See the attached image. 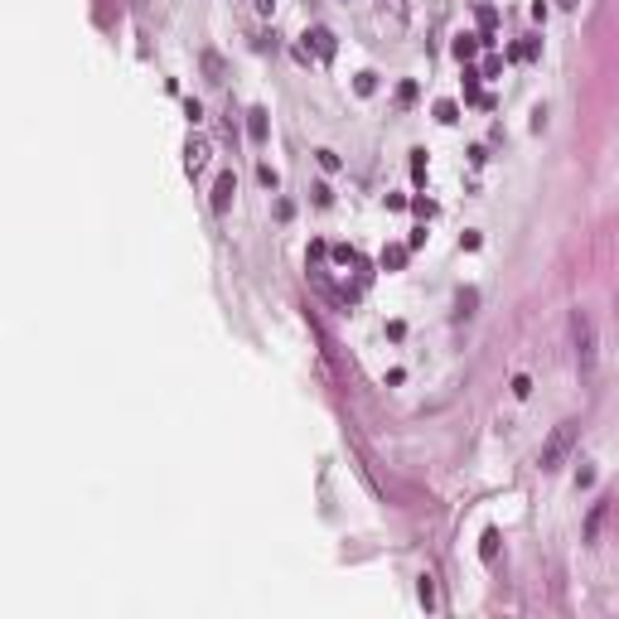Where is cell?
<instances>
[{
  "mask_svg": "<svg viewBox=\"0 0 619 619\" xmlns=\"http://www.w3.org/2000/svg\"><path fill=\"white\" fill-rule=\"evenodd\" d=\"M571 450H576V421H562V426H552V435L542 440V450H537L542 474H557L566 459H571Z\"/></svg>",
  "mask_w": 619,
  "mask_h": 619,
  "instance_id": "6da1fadb",
  "label": "cell"
},
{
  "mask_svg": "<svg viewBox=\"0 0 619 619\" xmlns=\"http://www.w3.org/2000/svg\"><path fill=\"white\" fill-rule=\"evenodd\" d=\"M571 349H576V368L591 377L595 373V324H591L586 310L571 315Z\"/></svg>",
  "mask_w": 619,
  "mask_h": 619,
  "instance_id": "7a4b0ae2",
  "label": "cell"
},
{
  "mask_svg": "<svg viewBox=\"0 0 619 619\" xmlns=\"http://www.w3.org/2000/svg\"><path fill=\"white\" fill-rule=\"evenodd\" d=\"M233 194H238V174L223 169L218 184H213V213H228V208H233Z\"/></svg>",
  "mask_w": 619,
  "mask_h": 619,
  "instance_id": "3957f363",
  "label": "cell"
},
{
  "mask_svg": "<svg viewBox=\"0 0 619 619\" xmlns=\"http://www.w3.org/2000/svg\"><path fill=\"white\" fill-rule=\"evenodd\" d=\"M184 169H189V174H203V169H208V140L189 135V145H184Z\"/></svg>",
  "mask_w": 619,
  "mask_h": 619,
  "instance_id": "277c9868",
  "label": "cell"
},
{
  "mask_svg": "<svg viewBox=\"0 0 619 619\" xmlns=\"http://www.w3.org/2000/svg\"><path fill=\"white\" fill-rule=\"evenodd\" d=\"M305 44H310L320 58H334V54H339V39H334V29H324V25L310 29V34H305Z\"/></svg>",
  "mask_w": 619,
  "mask_h": 619,
  "instance_id": "5b68a950",
  "label": "cell"
},
{
  "mask_svg": "<svg viewBox=\"0 0 619 619\" xmlns=\"http://www.w3.org/2000/svg\"><path fill=\"white\" fill-rule=\"evenodd\" d=\"M199 68H203V78L213 82V87H223V82H228V63H223V54H213V49H203V54H199Z\"/></svg>",
  "mask_w": 619,
  "mask_h": 619,
  "instance_id": "8992f818",
  "label": "cell"
},
{
  "mask_svg": "<svg viewBox=\"0 0 619 619\" xmlns=\"http://www.w3.org/2000/svg\"><path fill=\"white\" fill-rule=\"evenodd\" d=\"M267 135H271L267 107H252V111H247V140H252V145H267Z\"/></svg>",
  "mask_w": 619,
  "mask_h": 619,
  "instance_id": "52a82bcc",
  "label": "cell"
},
{
  "mask_svg": "<svg viewBox=\"0 0 619 619\" xmlns=\"http://www.w3.org/2000/svg\"><path fill=\"white\" fill-rule=\"evenodd\" d=\"M406 257H411V247H406V242H392V247H382V257H377V262H382V271H402Z\"/></svg>",
  "mask_w": 619,
  "mask_h": 619,
  "instance_id": "ba28073f",
  "label": "cell"
},
{
  "mask_svg": "<svg viewBox=\"0 0 619 619\" xmlns=\"http://www.w3.org/2000/svg\"><path fill=\"white\" fill-rule=\"evenodd\" d=\"M479 44H484L479 34H459V39H455V58H459V63H469V58L479 54Z\"/></svg>",
  "mask_w": 619,
  "mask_h": 619,
  "instance_id": "9c48e42d",
  "label": "cell"
},
{
  "mask_svg": "<svg viewBox=\"0 0 619 619\" xmlns=\"http://www.w3.org/2000/svg\"><path fill=\"white\" fill-rule=\"evenodd\" d=\"M479 557H484V562H498V528H489L484 537H479Z\"/></svg>",
  "mask_w": 619,
  "mask_h": 619,
  "instance_id": "30bf717a",
  "label": "cell"
},
{
  "mask_svg": "<svg viewBox=\"0 0 619 619\" xmlns=\"http://www.w3.org/2000/svg\"><path fill=\"white\" fill-rule=\"evenodd\" d=\"M537 54H542V39H523L508 49V58H537Z\"/></svg>",
  "mask_w": 619,
  "mask_h": 619,
  "instance_id": "8fae6325",
  "label": "cell"
},
{
  "mask_svg": "<svg viewBox=\"0 0 619 619\" xmlns=\"http://www.w3.org/2000/svg\"><path fill=\"white\" fill-rule=\"evenodd\" d=\"M600 523H605V498L591 508V518H586V542H595V532H600Z\"/></svg>",
  "mask_w": 619,
  "mask_h": 619,
  "instance_id": "7c38bea8",
  "label": "cell"
},
{
  "mask_svg": "<svg viewBox=\"0 0 619 619\" xmlns=\"http://www.w3.org/2000/svg\"><path fill=\"white\" fill-rule=\"evenodd\" d=\"M435 121L455 126V121H459V107H455V102H435Z\"/></svg>",
  "mask_w": 619,
  "mask_h": 619,
  "instance_id": "4fadbf2b",
  "label": "cell"
},
{
  "mask_svg": "<svg viewBox=\"0 0 619 619\" xmlns=\"http://www.w3.org/2000/svg\"><path fill=\"white\" fill-rule=\"evenodd\" d=\"M373 87H377L373 73H358V78H353V92H358V97H373Z\"/></svg>",
  "mask_w": 619,
  "mask_h": 619,
  "instance_id": "5bb4252c",
  "label": "cell"
},
{
  "mask_svg": "<svg viewBox=\"0 0 619 619\" xmlns=\"http://www.w3.org/2000/svg\"><path fill=\"white\" fill-rule=\"evenodd\" d=\"M421 605L435 610V581H431V576H421Z\"/></svg>",
  "mask_w": 619,
  "mask_h": 619,
  "instance_id": "9a60e30c",
  "label": "cell"
},
{
  "mask_svg": "<svg viewBox=\"0 0 619 619\" xmlns=\"http://www.w3.org/2000/svg\"><path fill=\"white\" fill-rule=\"evenodd\" d=\"M334 262H339V267H358V252H353V247H334Z\"/></svg>",
  "mask_w": 619,
  "mask_h": 619,
  "instance_id": "2e32d148",
  "label": "cell"
},
{
  "mask_svg": "<svg viewBox=\"0 0 619 619\" xmlns=\"http://www.w3.org/2000/svg\"><path fill=\"white\" fill-rule=\"evenodd\" d=\"M474 300H479L474 291H459V300H455L459 310H455V315H474Z\"/></svg>",
  "mask_w": 619,
  "mask_h": 619,
  "instance_id": "e0dca14e",
  "label": "cell"
},
{
  "mask_svg": "<svg viewBox=\"0 0 619 619\" xmlns=\"http://www.w3.org/2000/svg\"><path fill=\"white\" fill-rule=\"evenodd\" d=\"M479 73H484V78H498V73H503V58H498V54L484 58V68H479Z\"/></svg>",
  "mask_w": 619,
  "mask_h": 619,
  "instance_id": "ac0fdd59",
  "label": "cell"
},
{
  "mask_svg": "<svg viewBox=\"0 0 619 619\" xmlns=\"http://www.w3.org/2000/svg\"><path fill=\"white\" fill-rule=\"evenodd\" d=\"M397 102H402V107L416 102V82H402V87H397Z\"/></svg>",
  "mask_w": 619,
  "mask_h": 619,
  "instance_id": "d6986e66",
  "label": "cell"
},
{
  "mask_svg": "<svg viewBox=\"0 0 619 619\" xmlns=\"http://www.w3.org/2000/svg\"><path fill=\"white\" fill-rule=\"evenodd\" d=\"M595 484V469L591 464H581V474H576V489H591Z\"/></svg>",
  "mask_w": 619,
  "mask_h": 619,
  "instance_id": "ffe728a7",
  "label": "cell"
},
{
  "mask_svg": "<svg viewBox=\"0 0 619 619\" xmlns=\"http://www.w3.org/2000/svg\"><path fill=\"white\" fill-rule=\"evenodd\" d=\"M528 392H532V382H528V377L518 373V377H513V397H528Z\"/></svg>",
  "mask_w": 619,
  "mask_h": 619,
  "instance_id": "44dd1931",
  "label": "cell"
},
{
  "mask_svg": "<svg viewBox=\"0 0 619 619\" xmlns=\"http://www.w3.org/2000/svg\"><path fill=\"white\" fill-rule=\"evenodd\" d=\"M557 5H562V10H576V5H581V0H557Z\"/></svg>",
  "mask_w": 619,
  "mask_h": 619,
  "instance_id": "7402d4cb",
  "label": "cell"
},
{
  "mask_svg": "<svg viewBox=\"0 0 619 619\" xmlns=\"http://www.w3.org/2000/svg\"><path fill=\"white\" fill-rule=\"evenodd\" d=\"M257 5H262V10H267V15H271V10H276V0H257Z\"/></svg>",
  "mask_w": 619,
  "mask_h": 619,
  "instance_id": "603a6c76",
  "label": "cell"
}]
</instances>
